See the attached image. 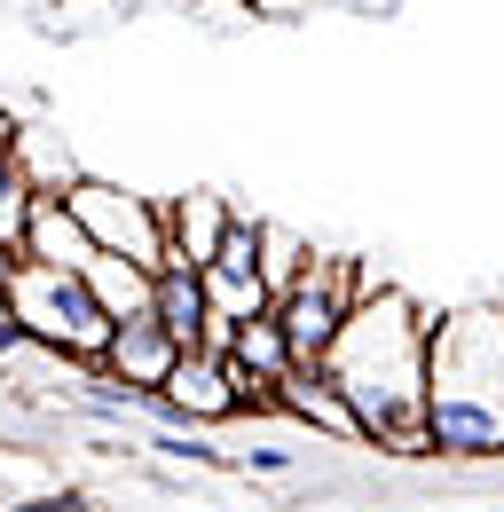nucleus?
<instances>
[{"label":"nucleus","instance_id":"f257e3e1","mask_svg":"<svg viewBox=\"0 0 504 512\" xmlns=\"http://www.w3.org/2000/svg\"><path fill=\"white\" fill-rule=\"evenodd\" d=\"M426 339H434V316L410 292L371 276V292L355 300V316H347L331 363H323L347 394V410H355L363 449L434 457V442H426Z\"/></svg>","mask_w":504,"mask_h":512},{"label":"nucleus","instance_id":"f03ea898","mask_svg":"<svg viewBox=\"0 0 504 512\" xmlns=\"http://www.w3.org/2000/svg\"><path fill=\"white\" fill-rule=\"evenodd\" d=\"M426 442L457 465L504 457V300L434 316L426 339Z\"/></svg>","mask_w":504,"mask_h":512},{"label":"nucleus","instance_id":"7ed1b4c3","mask_svg":"<svg viewBox=\"0 0 504 512\" xmlns=\"http://www.w3.org/2000/svg\"><path fill=\"white\" fill-rule=\"evenodd\" d=\"M8 308L24 323V339H32L40 355H56V363H103V347H111V316H103V300L87 292V276H56V268L16 260Z\"/></svg>","mask_w":504,"mask_h":512},{"label":"nucleus","instance_id":"20e7f679","mask_svg":"<svg viewBox=\"0 0 504 512\" xmlns=\"http://www.w3.org/2000/svg\"><path fill=\"white\" fill-rule=\"evenodd\" d=\"M371 292V268L347 253H308V268L292 276V292L276 300V323H284V347L292 363H331L339 331L355 316V300Z\"/></svg>","mask_w":504,"mask_h":512},{"label":"nucleus","instance_id":"39448f33","mask_svg":"<svg viewBox=\"0 0 504 512\" xmlns=\"http://www.w3.org/2000/svg\"><path fill=\"white\" fill-rule=\"evenodd\" d=\"M71 213H79V229L95 237V253H119V260H134V268H166V197H126V190H111V182H79V190L63 197Z\"/></svg>","mask_w":504,"mask_h":512},{"label":"nucleus","instance_id":"423d86ee","mask_svg":"<svg viewBox=\"0 0 504 512\" xmlns=\"http://www.w3.org/2000/svg\"><path fill=\"white\" fill-rule=\"evenodd\" d=\"M174 363H182V347L158 331V316H134V323H111V347H103V363H95V371H111L119 386L150 394V386L174 379Z\"/></svg>","mask_w":504,"mask_h":512},{"label":"nucleus","instance_id":"0eeeda50","mask_svg":"<svg viewBox=\"0 0 504 512\" xmlns=\"http://www.w3.org/2000/svg\"><path fill=\"white\" fill-rule=\"evenodd\" d=\"M32 268H56V276H87V260H95V237L79 229V213L63 205V197H32V221H24V253Z\"/></svg>","mask_w":504,"mask_h":512},{"label":"nucleus","instance_id":"6e6552de","mask_svg":"<svg viewBox=\"0 0 504 512\" xmlns=\"http://www.w3.org/2000/svg\"><path fill=\"white\" fill-rule=\"evenodd\" d=\"M276 410H284V418H300V426H315V434H331V442H363V434H355L347 394H339V379H331L323 363H292L284 386H276Z\"/></svg>","mask_w":504,"mask_h":512},{"label":"nucleus","instance_id":"1a4fd4ad","mask_svg":"<svg viewBox=\"0 0 504 512\" xmlns=\"http://www.w3.org/2000/svg\"><path fill=\"white\" fill-rule=\"evenodd\" d=\"M166 394L182 402V418L205 434V426H221V418H237V379H229V355H205V347H189L182 363H174V379Z\"/></svg>","mask_w":504,"mask_h":512},{"label":"nucleus","instance_id":"9d476101","mask_svg":"<svg viewBox=\"0 0 504 512\" xmlns=\"http://www.w3.org/2000/svg\"><path fill=\"white\" fill-rule=\"evenodd\" d=\"M229 197L213 190H189V197H166V260L174 268H205V260L221 253V229H229Z\"/></svg>","mask_w":504,"mask_h":512},{"label":"nucleus","instance_id":"9b49d317","mask_svg":"<svg viewBox=\"0 0 504 512\" xmlns=\"http://www.w3.org/2000/svg\"><path fill=\"white\" fill-rule=\"evenodd\" d=\"M150 316H158V331L174 339V347H205V323H213V300H205V268H158L150 276Z\"/></svg>","mask_w":504,"mask_h":512},{"label":"nucleus","instance_id":"f8f14e48","mask_svg":"<svg viewBox=\"0 0 504 512\" xmlns=\"http://www.w3.org/2000/svg\"><path fill=\"white\" fill-rule=\"evenodd\" d=\"M16 166H24L32 197H71L79 182H87V166L71 158V142H63L56 127H24L16 134Z\"/></svg>","mask_w":504,"mask_h":512},{"label":"nucleus","instance_id":"ddd939ff","mask_svg":"<svg viewBox=\"0 0 504 512\" xmlns=\"http://www.w3.org/2000/svg\"><path fill=\"white\" fill-rule=\"evenodd\" d=\"M229 371H245V379H260V386H284L292 347H284L276 308H268V316H252V323H237V339H229Z\"/></svg>","mask_w":504,"mask_h":512},{"label":"nucleus","instance_id":"4468645a","mask_svg":"<svg viewBox=\"0 0 504 512\" xmlns=\"http://www.w3.org/2000/svg\"><path fill=\"white\" fill-rule=\"evenodd\" d=\"M87 292L103 300V316H111V323L150 316V268H134V260H119V253H95V260H87Z\"/></svg>","mask_w":504,"mask_h":512},{"label":"nucleus","instance_id":"2eb2a0df","mask_svg":"<svg viewBox=\"0 0 504 512\" xmlns=\"http://www.w3.org/2000/svg\"><path fill=\"white\" fill-rule=\"evenodd\" d=\"M205 276L260 284V213H229V229H221V253L205 260ZM260 292H268V284H260Z\"/></svg>","mask_w":504,"mask_h":512},{"label":"nucleus","instance_id":"dca6fc26","mask_svg":"<svg viewBox=\"0 0 504 512\" xmlns=\"http://www.w3.org/2000/svg\"><path fill=\"white\" fill-rule=\"evenodd\" d=\"M308 237H292V229H276V221H260V284H268V300H284L292 292V276L308 268Z\"/></svg>","mask_w":504,"mask_h":512},{"label":"nucleus","instance_id":"f3484780","mask_svg":"<svg viewBox=\"0 0 504 512\" xmlns=\"http://www.w3.org/2000/svg\"><path fill=\"white\" fill-rule=\"evenodd\" d=\"M24 221H32V182L16 166V142H0V253H24Z\"/></svg>","mask_w":504,"mask_h":512},{"label":"nucleus","instance_id":"a211bd4d","mask_svg":"<svg viewBox=\"0 0 504 512\" xmlns=\"http://www.w3.org/2000/svg\"><path fill=\"white\" fill-rule=\"evenodd\" d=\"M142 449H158L166 465H197V473H229V465H237L229 449H213L205 434H166V426H150V434H142Z\"/></svg>","mask_w":504,"mask_h":512},{"label":"nucleus","instance_id":"6ab92c4d","mask_svg":"<svg viewBox=\"0 0 504 512\" xmlns=\"http://www.w3.org/2000/svg\"><path fill=\"white\" fill-rule=\"evenodd\" d=\"M0 512H87V497L79 489H40V497H16V505H0Z\"/></svg>","mask_w":504,"mask_h":512},{"label":"nucleus","instance_id":"aec40b11","mask_svg":"<svg viewBox=\"0 0 504 512\" xmlns=\"http://www.w3.org/2000/svg\"><path fill=\"white\" fill-rule=\"evenodd\" d=\"M245 465H252V473H292V449H252Z\"/></svg>","mask_w":504,"mask_h":512},{"label":"nucleus","instance_id":"412c9836","mask_svg":"<svg viewBox=\"0 0 504 512\" xmlns=\"http://www.w3.org/2000/svg\"><path fill=\"white\" fill-rule=\"evenodd\" d=\"M16 134H24V119H16L8 103H0V142H16Z\"/></svg>","mask_w":504,"mask_h":512},{"label":"nucleus","instance_id":"4be33fe9","mask_svg":"<svg viewBox=\"0 0 504 512\" xmlns=\"http://www.w3.org/2000/svg\"><path fill=\"white\" fill-rule=\"evenodd\" d=\"M8 276H16V253H0V292H8Z\"/></svg>","mask_w":504,"mask_h":512},{"label":"nucleus","instance_id":"5701e85b","mask_svg":"<svg viewBox=\"0 0 504 512\" xmlns=\"http://www.w3.org/2000/svg\"><path fill=\"white\" fill-rule=\"evenodd\" d=\"M473 512H504V505H473Z\"/></svg>","mask_w":504,"mask_h":512},{"label":"nucleus","instance_id":"b1692460","mask_svg":"<svg viewBox=\"0 0 504 512\" xmlns=\"http://www.w3.org/2000/svg\"><path fill=\"white\" fill-rule=\"evenodd\" d=\"M189 512H205V505H189Z\"/></svg>","mask_w":504,"mask_h":512}]
</instances>
